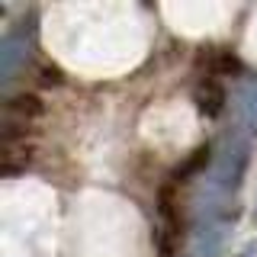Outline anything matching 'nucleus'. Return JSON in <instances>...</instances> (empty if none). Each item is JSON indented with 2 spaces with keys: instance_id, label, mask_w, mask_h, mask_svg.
Listing matches in <instances>:
<instances>
[{
  "instance_id": "f257e3e1",
  "label": "nucleus",
  "mask_w": 257,
  "mask_h": 257,
  "mask_svg": "<svg viewBox=\"0 0 257 257\" xmlns=\"http://www.w3.org/2000/svg\"><path fill=\"white\" fill-rule=\"evenodd\" d=\"M199 96H203L199 103H203V109L209 112V116H215V112L222 109V87L215 84L212 77H206L203 84H199Z\"/></svg>"
}]
</instances>
